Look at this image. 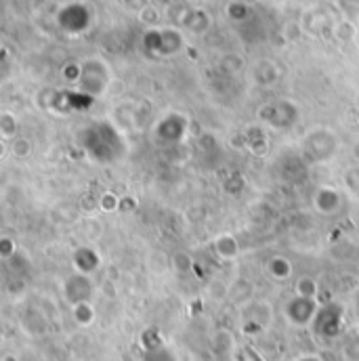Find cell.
Returning a JSON list of instances; mask_svg holds the SVG:
<instances>
[{
	"label": "cell",
	"instance_id": "cell-2",
	"mask_svg": "<svg viewBox=\"0 0 359 361\" xmlns=\"http://www.w3.org/2000/svg\"><path fill=\"white\" fill-rule=\"evenodd\" d=\"M233 357H236V361H263V357L257 351H252L250 347H240Z\"/></svg>",
	"mask_w": 359,
	"mask_h": 361
},
{
	"label": "cell",
	"instance_id": "cell-1",
	"mask_svg": "<svg viewBox=\"0 0 359 361\" xmlns=\"http://www.w3.org/2000/svg\"><path fill=\"white\" fill-rule=\"evenodd\" d=\"M74 317L80 326H89L95 319V311L90 309L89 302H80V305H74Z\"/></svg>",
	"mask_w": 359,
	"mask_h": 361
},
{
	"label": "cell",
	"instance_id": "cell-3",
	"mask_svg": "<svg viewBox=\"0 0 359 361\" xmlns=\"http://www.w3.org/2000/svg\"><path fill=\"white\" fill-rule=\"evenodd\" d=\"M296 361H322L320 357H315V355H305V357H300V360Z\"/></svg>",
	"mask_w": 359,
	"mask_h": 361
}]
</instances>
